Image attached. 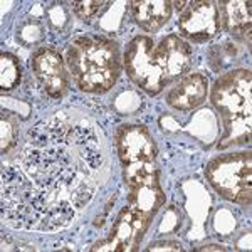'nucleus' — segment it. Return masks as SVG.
<instances>
[{"instance_id":"nucleus-1","label":"nucleus","mask_w":252,"mask_h":252,"mask_svg":"<svg viewBox=\"0 0 252 252\" xmlns=\"http://www.w3.org/2000/svg\"><path fill=\"white\" fill-rule=\"evenodd\" d=\"M12 163L56 207L76 217L101 184L106 146L91 118L78 109H64L27 133Z\"/></svg>"},{"instance_id":"nucleus-2","label":"nucleus","mask_w":252,"mask_h":252,"mask_svg":"<svg viewBox=\"0 0 252 252\" xmlns=\"http://www.w3.org/2000/svg\"><path fill=\"white\" fill-rule=\"evenodd\" d=\"M66 64L81 91L103 94L115 86L120 78V47L106 37L83 35L69 44Z\"/></svg>"},{"instance_id":"nucleus-3","label":"nucleus","mask_w":252,"mask_h":252,"mask_svg":"<svg viewBox=\"0 0 252 252\" xmlns=\"http://www.w3.org/2000/svg\"><path fill=\"white\" fill-rule=\"evenodd\" d=\"M251 71L235 69L225 72L215 81L210 99L223 118L225 131L219 143V150L230 145L249 143L251 138Z\"/></svg>"},{"instance_id":"nucleus-4","label":"nucleus","mask_w":252,"mask_h":252,"mask_svg":"<svg viewBox=\"0 0 252 252\" xmlns=\"http://www.w3.org/2000/svg\"><path fill=\"white\" fill-rule=\"evenodd\" d=\"M251 152L229 153L217 157L207 165L205 175L215 192L235 204L251 205Z\"/></svg>"},{"instance_id":"nucleus-5","label":"nucleus","mask_w":252,"mask_h":252,"mask_svg":"<svg viewBox=\"0 0 252 252\" xmlns=\"http://www.w3.org/2000/svg\"><path fill=\"white\" fill-rule=\"evenodd\" d=\"M125 69L128 78L152 96L161 93L168 84L155 58V42L148 35H138L128 44L125 52Z\"/></svg>"},{"instance_id":"nucleus-6","label":"nucleus","mask_w":252,"mask_h":252,"mask_svg":"<svg viewBox=\"0 0 252 252\" xmlns=\"http://www.w3.org/2000/svg\"><path fill=\"white\" fill-rule=\"evenodd\" d=\"M32 72L35 79L46 91L47 96L61 99L66 96L69 89V74L66 63L58 51L51 47H40L32 56Z\"/></svg>"},{"instance_id":"nucleus-7","label":"nucleus","mask_w":252,"mask_h":252,"mask_svg":"<svg viewBox=\"0 0 252 252\" xmlns=\"http://www.w3.org/2000/svg\"><path fill=\"white\" fill-rule=\"evenodd\" d=\"M219 9L214 2H192L182 10L178 19L180 35L193 42H205L217 34Z\"/></svg>"},{"instance_id":"nucleus-8","label":"nucleus","mask_w":252,"mask_h":252,"mask_svg":"<svg viewBox=\"0 0 252 252\" xmlns=\"http://www.w3.org/2000/svg\"><path fill=\"white\" fill-rule=\"evenodd\" d=\"M116 148L121 163L155 161L157 145L150 131L141 125H123L116 133Z\"/></svg>"},{"instance_id":"nucleus-9","label":"nucleus","mask_w":252,"mask_h":252,"mask_svg":"<svg viewBox=\"0 0 252 252\" xmlns=\"http://www.w3.org/2000/svg\"><path fill=\"white\" fill-rule=\"evenodd\" d=\"M128 189V209L136 219L150 225L152 219L155 217V214L160 210V207H163L166 200L160 182H158V172L135 182Z\"/></svg>"},{"instance_id":"nucleus-10","label":"nucleus","mask_w":252,"mask_h":252,"mask_svg":"<svg viewBox=\"0 0 252 252\" xmlns=\"http://www.w3.org/2000/svg\"><path fill=\"white\" fill-rule=\"evenodd\" d=\"M148 229V223L141 222L131 214V210L126 207L118 215L116 223L113 225L111 234L106 241L97 242L93 249L94 251H135L138 244L141 242L143 235Z\"/></svg>"},{"instance_id":"nucleus-11","label":"nucleus","mask_w":252,"mask_h":252,"mask_svg":"<svg viewBox=\"0 0 252 252\" xmlns=\"http://www.w3.org/2000/svg\"><path fill=\"white\" fill-rule=\"evenodd\" d=\"M155 58L168 83L184 76L192 67V47L178 35H166L155 46Z\"/></svg>"},{"instance_id":"nucleus-12","label":"nucleus","mask_w":252,"mask_h":252,"mask_svg":"<svg viewBox=\"0 0 252 252\" xmlns=\"http://www.w3.org/2000/svg\"><path fill=\"white\" fill-rule=\"evenodd\" d=\"M209 91V81L205 76L189 74L175 86L166 96V103L178 111H190V109L200 106L207 97Z\"/></svg>"},{"instance_id":"nucleus-13","label":"nucleus","mask_w":252,"mask_h":252,"mask_svg":"<svg viewBox=\"0 0 252 252\" xmlns=\"http://www.w3.org/2000/svg\"><path fill=\"white\" fill-rule=\"evenodd\" d=\"M131 12L141 29L146 32H158L172 15V2H166V0L131 2Z\"/></svg>"},{"instance_id":"nucleus-14","label":"nucleus","mask_w":252,"mask_h":252,"mask_svg":"<svg viewBox=\"0 0 252 252\" xmlns=\"http://www.w3.org/2000/svg\"><path fill=\"white\" fill-rule=\"evenodd\" d=\"M222 27L229 34L251 44V2H220Z\"/></svg>"},{"instance_id":"nucleus-15","label":"nucleus","mask_w":252,"mask_h":252,"mask_svg":"<svg viewBox=\"0 0 252 252\" xmlns=\"http://www.w3.org/2000/svg\"><path fill=\"white\" fill-rule=\"evenodd\" d=\"M20 81V64L15 56L9 52L0 54V86L2 91H10Z\"/></svg>"},{"instance_id":"nucleus-16","label":"nucleus","mask_w":252,"mask_h":252,"mask_svg":"<svg viewBox=\"0 0 252 252\" xmlns=\"http://www.w3.org/2000/svg\"><path fill=\"white\" fill-rule=\"evenodd\" d=\"M239 49L235 44L223 42L220 46H215L209 51V63L214 71H223L230 67L237 61Z\"/></svg>"},{"instance_id":"nucleus-17","label":"nucleus","mask_w":252,"mask_h":252,"mask_svg":"<svg viewBox=\"0 0 252 252\" xmlns=\"http://www.w3.org/2000/svg\"><path fill=\"white\" fill-rule=\"evenodd\" d=\"M0 125H2V153H9L15 145H17V136H19V120L15 115L12 113L2 111V120H0Z\"/></svg>"},{"instance_id":"nucleus-18","label":"nucleus","mask_w":252,"mask_h":252,"mask_svg":"<svg viewBox=\"0 0 252 252\" xmlns=\"http://www.w3.org/2000/svg\"><path fill=\"white\" fill-rule=\"evenodd\" d=\"M17 39L24 46H35L44 39V27L39 20L29 19L24 20L17 27Z\"/></svg>"},{"instance_id":"nucleus-19","label":"nucleus","mask_w":252,"mask_h":252,"mask_svg":"<svg viewBox=\"0 0 252 252\" xmlns=\"http://www.w3.org/2000/svg\"><path fill=\"white\" fill-rule=\"evenodd\" d=\"M155 161H133V163L123 165V177L126 185H133L135 182L141 178L148 177V175L155 173Z\"/></svg>"},{"instance_id":"nucleus-20","label":"nucleus","mask_w":252,"mask_h":252,"mask_svg":"<svg viewBox=\"0 0 252 252\" xmlns=\"http://www.w3.org/2000/svg\"><path fill=\"white\" fill-rule=\"evenodd\" d=\"M109 2H97V0H89V2H72V12L83 20H91L101 14L108 7Z\"/></svg>"},{"instance_id":"nucleus-21","label":"nucleus","mask_w":252,"mask_h":252,"mask_svg":"<svg viewBox=\"0 0 252 252\" xmlns=\"http://www.w3.org/2000/svg\"><path fill=\"white\" fill-rule=\"evenodd\" d=\"M47 17H49V24H51L54 29H61V27L67 24V14L63 5L51 7V9L47 10Z\"/></svg>"},{"instance_id":"nucleus-22","label":"nucleus","mask_w":252,"mask_h":252,"mask_svg":"<svg viewBox=\"0 0 252 252\" xmlns=\"http://www.w3.org/2000/svg\"><path fill=\"white\" fill-rule=\"evenodd\" d=\"M148 251H184L180 242L166 241V242H155L148 247Z\"/></svg>"},{"instance_id":"nucleus-23","label":"nucleus","mask_w":252,"mask_h":252,"mask_svg":"<svg viewBox=\"0 0 252 252\" xmlns=\"http://www.w3.org/2000/svg\"><path fill=\"white\" fill-rule=\"evenodd\" d=\"M198 251H223V247H220V246H205V247H200Z\"/></svg>"}]
</instances>
